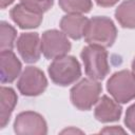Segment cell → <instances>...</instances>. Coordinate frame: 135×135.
<instances>
[{
  "instance_id": "1",
  "label": "cell",
  "mask_w": 135,
  "mask_h": 135,
  "mask_svg": "<svg viewBox=\"0 0 135 135\" xmlns=\"http://www.w3.org/2000/svg\"><path fill=\"white\" fill-rule=\"evenodd\" d=\"M117 37V28L114 22L104 16H96L89 20L84 39L89 44L109 47L113 45Z\"/></svg>"
},
{
  "instance_id": "2",
  "label": "cell",
  "mask_w": 135,
  "mask_h": 135,
  "mask_svg": "<svg viewBox=\"0 0 135 135\" xmlns=\"http://www.w3.org/2000/svg\"><path fill=\"white\" fill-rule=\"evenodd\" d=\"M81 59L83 61L85 74L93 79H103L110 72L108 61V52L104 47L90 44L81 51Z\"/></svg>"
},
{
  "instance_id": "3",
  "label": "cell",
  "mask_w": 135,
  "mask_h": 135,
  "mask_svg": "<svg viewBox=\"0 0 135 135\" xmlns=\"http://www.w3.org/2000/svg\"><path fill=\"white\" fill-rule=\"evenodd\" d=\"M49 75L54 83L65 86L80 78L81 68L75 57L64 55L53 60L49 66Z\"/></svg>"
},
{
  "instance_id": "4",
  "label": "cell",
  "mask_w": 135,
  "mask_h": 135,
  "mask_svg": "<svg viewBox=\"0 0 135 135\" xmlns=\"http://www.w3.org/2000/svg\"><path fill=\"white\" fill-rule=\"evenodd\" d=\"M101 84L93 78H84L71 90V101L81 111L90 110L97 101L101 93Z\"/></svg>"
},
{
  "instance_id": "5",
  "label": "cell",
  "mask_w": 135,
  "mask_h": 135,
  "mask_svg": "<svg viewBox=\"0 0 135 135\" xmlns=\"http://www.w3.org/2000/svg\"><path fill=\"white\" fill-rule=\"evenodd\" d=\"M110 95L120 103H127L135 98V75L122 70L114 73L107 83Z\"/></svg>"
},
{
  "instance_id": "6",
  "label": "cell",
  "mask_w": 135,
  "mask_h": 135,
  "mask_svg": "<svg viewBox=\"0 0 135 135\" xmlns=\"http://www.w3.org/2000/svg\"><path fill=\"white\" fill-rule=\"evenodd\" d=\"M47 80L44 73L35 66H26L19 77L17 88L22 95L38 96L44 92Z\"/></svg>"
},
{
  "instance_id": "7",
  "label": "cell",
  "mask_w": 135,
  "mask_h": 135,
  "mask_svg": "<svg viewBox=\"0 0 135 135\" xmlns=\"http://www.w3.org/2000/svg\"><path fill=\"white\" fill-rule=\"evenodd\" d=\"M71 50V42L66 35L57 30H49L41 37V52L47 59L64 56Z\"/></svg>"
},
{
  "instance_id": "8",
  "label": "cell",
  "mask_w": 135,
  "mask_h": 135,
  "mask_svg": "<svg viewBox=\"0 0 135 135\" xmlns=\"http://www.w3.org/2000/svg\"><path fill=\"white\" fill-rule=\"evenodd\" d=\"M14 131L22 135H44L47 133V127L44 118L33 111L20 113L14 122Z\"/></svg>"
},
{
  "instance_id": "9",
  "label": "cell",
  "mask_w": 135,
  "mask_h": 135,
  "mask_svg": "<svg viewBox=\"0 0 135 135\" xmlns=\"http://www.w3.org/2000/svg\"><path fill=\"white\" fill-rule=\"evenodd\" d=\"M17 50L22 59L27 63L39 60L41 54V41L37 33H23L17 40Z\"/></svg>"
},
{
  "instance_id": "10",
  "label": "cell",
  "mask_w": 135,
  "mask_h": 135,
  "mask_svg": "<svg viewBox=\"0 0 135 135\" xmlns=\"http://www.w3.org/2000/svg\"><path fill=\"white\" fill-rule=\"evenodd\" d=\"M21 62L11 50L1 51L0 79L2 83L13 82L21 72Z\"/></svg>"
},
{
  "instance_id": "11",
  "label": "cell",
  "mask_w": 135,
  "mask_h": 135,
  "mask_svg": "<svg viewBox=\"0 0 135 135\" xmlns=\"http://www.w3.org/2000/svg\"><path fill=\"white\" fill-rule=\"evenodd\" d=\"M11 17L13 21L21 28L38 27L42 21V14L35 12L22 3L15 5L11 9Z\"/></svg>"
},
{
  "instance_id": "12",
  "label": "cell",
  "mask_w": 135,
  "mask_h": 135,
  "mask_svg": "<svg viewBox=\"0 0 135 135\" xmlns=\"http://www.w3.org/2000/svg\"><path fill=\"white\" fill-rule=\"evenodd\" d=\"M122 109L117 101H114L107 95H103L95 108V118L101 122H112L119 120Z\"/></svg>"
},
{
  "instance_id": "13",
  "label": "cell",
  "mask_w": 135,
  "mask_h": 135,
  "mask_svg": "<svg viewBox=\"0 0 135 135\" xmlns=\"http://www.w3.org/2000/svg\"><path fill=\"white\" fill-rule=\"evenodd\" d=\"M89 19L79 14H68L60 20V28L72 39L78 40L84 36Z\"/></svg>"
},
{
  "instance_id": "14",
  "label": "cell",
  "mask_w": 135,
  "mask_h": 135,
  "mask_svg": "<svg viewBox=\"0 0 135 135\" xmlns=\"http://www.w3.org/2000/svg\"><path fill=\"white\" fill-rule=\"evenodd\" d=\"M18 97L11 88L2 86L0 91V128H4L11 118Z\"/></svg>"
},
{
  "instance_id": "15",
  "label": "cell",
  "mask_w": 135,
  "mask_h": 135,
  "mask_svg": "<svg viewBox=\"0 0 135 135\" xmlns=\"http://www.w3.org/2000/svg\"><path fill=\"white\" fill-rule=\"evenodd\" d=\"M115 17L122 27L135 28V0L123 1L116 8Z\"/></svg>"
},
{
  "instance_id": "16",
  "label": "cell",
  "mask_w": 135,
  "mask_h": 135,
  "mask_svg": "<svg viewBox=\"0 0 135 135\" xmlns=\"http://www.w3.org/2000/svg\"><path fill=\"white\" fill-rule=\"evenodd\" d=\"M59 5L62 11L68 14H84L92 8L91 0H59Z\"/></svg>"
},
{
  "instance_id": "17",
  "label": "cell",
  "mask_w": 135,
  "mask_h": 135,
  "mask_svg": "<svg viewBox=\"0 0 135 135\" xmlns=\"http://www.w3.org/2000/svg\"><path fill=\"white\" fill-rule=\"evenodd\" d=\"M0 49L1 51L4 50H12L14 46V42L16 40V30L5 21L0 23Z\"/></svg>"
},
{
  "instance_id": "18",
  "label": "cell",
  "mask_w": 135,
  "mask_h": 135,
  "mask_svg": "<svg viewBox=\"0 0 135 135\" xmlns=\"http://www.w3.org/2000/svg\"><path fill=\"white\" fill-rule=\"evenodd\" d=\"M20 3L35 12L43 14L53 6L54 0H20Z\"/></svg>"
},
{
  "instance_id": "19",
  "label": "cell",
  "mask_w": 135,
  "mask_h": 135,
  "mask_svg": "<svg viewBox=\"0 0 135 135\" xmlns=\"http://www.w3.org/2000/svg\"><path fill=\"white\" fill-rule=\"evenodd\" d=\"M124 123L132 133H135V103H133L131 107L128 108L126 113Z\"/></svg>"
},
{
  "instance_id": "20",
  "label": "cell",
  "mask_w": 135,
  "mask_h": 135,
  "mask_svg": "<svg viewBox=\"0 0 135 135\" xmlns=\"http://www.w3.org/2000/svg\"><path fill=\"white\" fill-rule=\"evenodd\" d=\"M96 3L100 6H103V7H110V6H113L115 5L119 0H95Z\"/></svg>"
},
{
  "instance_id": "21",
  "label": "cell",
  "mask_w": 135,
  "mask_h": 135,
  "mask_svg": "<svg viewBox=\"0 0 135 135\" xmlns=\"http://www.w3.org/2000/svg\"><path fill=\"white\" fill-rule=\"evenodd\" d=\"M100 133H114V134L122 133V134H124L126 131L122 130L121 128H118V127H110V128H105V129H103Z\"/></svg>"
},
{
  "instance_id": "22",
  "label": "cell",
  "mask_w": 135,
  "mask_h": 135,
  "mask_svg": "<svg viewBox=\"0 0 135 135\" xmlns=\"http://www.w3.org/2000/svg\"><path fill=\"white\" fill-rule=\"evenodd\" d=\"M13 2H14V0H0V6H1V8H5Z\"/></svg>"
},
{
  "instance_id": "23",
  "label": "cell",
  "mask_w": 135,
  "mask_h": 135,
  "mask_svg": "<svg viewBox=\"0 0 135 135\" xmlns=\"http://www.w3.org/2000/svg\"><path fill=\"white\" fill-rule=\"evenodd\" d=\"M77 133V132H80V131H77L75 129H71V130H65V131H62V133Z\"/></svg>"
},
{
  "instance_id": "24",
  "label": "cell",
  "mask_w": 135,
  "mask_h": 135,
  "mask_svg": "<svg viewBox=\"0 0 135 135\" xmlns=\"http://www.w3.org/2000/svg\"><path fill=\"white\" fill-rule=\"evenodd\" d=\"M132 72L135 75V58L133 59V62H132Z\"/></svg>"
}]
</instances>
